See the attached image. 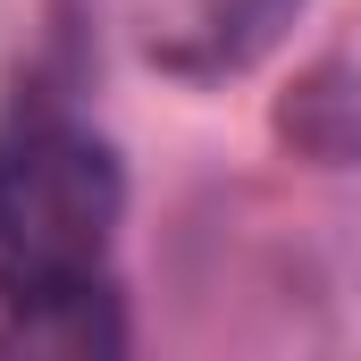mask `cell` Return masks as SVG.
<instances>
[{"label": "cell", "mask_w": 361, "mask_h": 361, "mask_svg": "<svg viewBox=\"0 0 361 361\" xmlns=\"http://www.w3.org/2000/svg\"><path fill=\"white\" fill-rule=\"evenodd\" d=\"M126 219L118 152L68 109L0 118V311L25 328H85L109 302Z\"/></svg>", "instance_id": "obj_1"}, {"label": "cell", "mask_w": 361, "mask_h": 361, "mask_svg": "<svg viewBox=\"0 0 361 361\" xmlns=\"http://www.w3.org/2000/svg\"><path fill=\"white\" fill-rule=\"evenodd\" d=\"M302 0H101L109 34L160 76H244L269 59Z\"/></svg>", "instance_id": "obj_2"}]
</instances>
